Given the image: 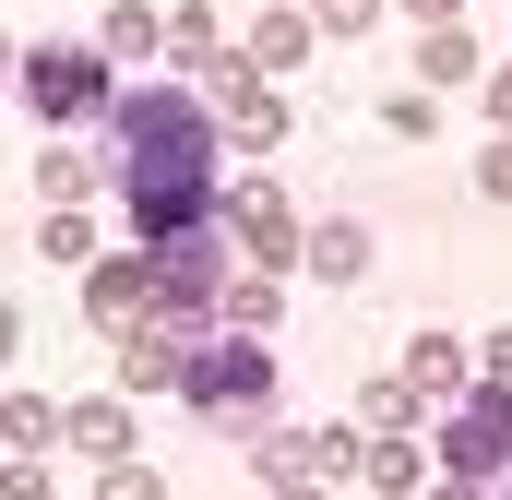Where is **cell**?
Returning <instances> with one entry per match:
<instances>
[{"instance_id":"cell-9","label":"cell","mask_w":512,"mask_h":500,"mask_svg":"<svg viewBox=\"0 0 512 500\" xmlns=\"http://www.w3.org/2000/svg\"><path fill=\"white\" fill-rule=\"evenodd\" d=\"M108 346H120V381H131V393H179V346H191L179 322H155V310H143V322L108 334Z\"/></svg>"},{"instance_id":"cell-14","label":"cell","mask_w":512,"mask_h":500,"mask_svg":"<svg viewBox=\"0 0 512 500\" xmlns=\"http://www.w3.org/2000/svg\"><path fill=\"white\" fill-rule=\"evenodd\" d=\"M48 441H60V405L48 393H12L0 405V453H48Z\"/></svg>"},{"instance_id":"cell-8","label":"cell","mask_w":512,"mask_h":500,"mask_svg":"<svg viewBox=\"0 0 512 500\" xmlns=\"http://www.w3.org/2000/svg\"><path fill=\"white\" fill-rule=\"evenodd\" d=\"M274 131H286V96H274V84H251V72H227V84H215V143L262 155Z\"/></svg>"},{"instance_id":"cell-7","label":"cell","mask_w":512,"mask_h":500,"mask_svg":"<svg viewBox=\"0 0 512 500\" xmlns=\"http://www.w3.org/2000/svg\"><path fill=\"white\" fill-rule=\"evenodd\" d=\"M143 310H155V262H143V250H120V262L84 274V322H96V334H131Z\"/></svg>"},{"instance_id":"cell-28","label":"cell","mask_w":512,"mask_h":500,"mask_svg":"<svg viewBox=\"0 0 512 500\" xmlns=\"http://www.w3.org/2000/svg\"><path fill=\"white\" fill-rule=\"evenodd\" d=\"M0 96H12V48H0Z\"/></svg>"},{"instance_id":"cell-16","label":"cell","mask_w":512,"mask_h":500,"mask_svg":"<svg viewBox=\"0 0 512 500\" xmlns=\"http://www.w3.org/2000/svg\"><path fill=\"white\" fill-rule=\"evenodd\" d=\"M96 48H108V60H155V48H167V24H155V12H143V0H120V12H108V36H96Z\"/></svg>"},{"instance_id":"cell-19","label":"cell","mask_w":512,"mask_h":500,"mask_svg":"<svg viewBox=\"0 0 512 500\" xmlns=\"http://www.w3.org/2000/svg\"><path fill=\"white\" fill-rule=\"evenodd\" d=\"M417 60H429V84H465V72H477V36H465V24H429Z\"/></svg>"},{"instance_id":"cell-23","label":"cell","mask_w":512,"mask_h":500,"mask_svg":"<svg viewBox=\"0 0 512 500\" xmlns=\"http://www.w3.org/2000/svg\"><path fill=\"white\" fill-rule=\"evenodd\" d=\"M382 24V0H322V36H370Z\"/></svg>"},{"instance_id":"cell-10","label":"cell","mask_w":512,"mask_h":500,"mask_svg":"<svg viewBox=\"0 0 512 500\" xmlns=\"http://www.w3.org/2000/svg\"><path fill=\"white\" fill-rule=\"evenodd\" d=\"M405 381H417V405H453V393L477 381V346H453V334H417V346H405Z\"/></svg>"},{"instance_id":"cell-20","label":"cell","mask_w":512,"mask_h":500,"mask_svg":"<svg viewBox=\"0 0 512 500\" xmlns=\"http://www.w3.org/2000/svg\"><path fill=\"white\" fill-rule=\"evenodd\" d=\"M36 179H48V203H84V191H96V179H108V167H96V155H72V143H60V155H48V167H36Z\"/></svg>"},{"instance_id":"cell-22","label":"cell","mask_w":512,"mask_h":500,"mask_svg":"<svg viewBox=\"0 0 512 500\" xmlns=\"http://www.w3.org/2000/svg\"><path fill=\"white\" fill-rule=\"evenodd\" d=\"M477 191H489V203H512V131H489V155H477Z\"/></svg>"},{"instance_id":"cell-18","label":"cell","mask_w":512,"mask_h":500,"mask_svg":"<svg viewBox=\"0 0 512 500\" xmlns=\"http://www.w3.org/2000/svg\"><path fill=\"white\" fill-rule=\"evenodd\" d=\"M215 322H239V334H262V322H274V274H239V286H227V298H215Z\"/></svg>"},{"instance_id":"cell-1","label":"cell","mask_w":512,"mask_h":500,"mask_svg":"<svg viewBox=\"0 0 512 500\" xmlns=\"http://www.w3.org/2000/svg\"><path fill=\"white\" fill-rule=\"evenodd\" d=\"M108 120H120V203L143 239H179V227H203L215 215V191H227V143H215V108L203 96H179V84H131L108 96Z\"/></svg>"},{"instance_id":"cell-26","label":"cell","mask_w":512,"mask_h":500,"mask_svg":"<svg viewBox=\"0 0 512 500\" xmlns=\"http://www.w3.org/2000/svg\"><path fill=\"white\" fill-rule=\"evenodd\" d=\"M405 12H417V24H453V12H465V0H405Z\"/></svg>"},{"instance_id":"cell-13","label":"cell","mask_w":512,"mask_h":500,"mask_svg":"<svg viewBox=\"0 0 512 500\" xmlns=\"http://www.w3.org/2000/svg\"><path fill=\"white\" fill-rule=\"evenodd\" d=\"M239 60H251V72H298V60H310V12H262Z\"/></svg>"},{"instance_id":"cell-17","label":"cell","mask_w":512,"mask_h":500,"mask_svg":"<svg viewBox=\"0 0 512 500\" xmlns=\"http://www.w3.org/2000/svg\"><path fill=\"white\" fill-rule=\"evenodd\" d=\"M36 250H48V262H84V250H96V215H84V203H48Z\"/></svg>"},{"instance_id":"cell-6","label":"cell","mask_w":512,"mask_h":500,"mask_svg":"<svg viewBox=\"0 0 512 500\" xmlns=\"http://www.w3.org/2000/svg\"><path fill=\"white\" fill-rule=\"evenodd\" d=\"M358 465V429H262V489H334Z\"/></svg>"},{"instance_id":"cell-12","label":"cell","mask_w":512,"mask_h":500,"mask_svg":"<svg viewBox=\"0 0 512 500\" xmlns=\"http://www.w3.org/2000/svg\"><path fill=\"white\" fill-rule=\"evenodd\" d=\"M298 262H322V286H358V274H370V227H358V215H334V227H310V239H298Z\"/></svg>"},{"instance_id":"cell-4","label":"cell","mask_w":512,"mask_h":500,"mask_svg":"<svg viewBox=\"0 0 512 500\" xmlns=\"http://www.w3.org/2000/svg\"><path fill=\"white\" fill-rule=\"evenodd\" d=\"M12 84L36 96V120H108V48H36V60H12Z\"/></svg>"},{"instance_id":"cell-11","label":"cell","mask_w":512,"mask_h":500,"mask_svg":"<svg viewBox=\"0 0 512 500\" xmlns=\"http://www.w3.org/2000/svg\"><path fill=\"white\" fill-rule=\"evenodd\" d=\"M167 60H179V72H191L203 96H215L227 72H251V60H227V36H215V12H179V24H167Z\"/></svg>"},{"instance_id":"cell-15","label":"cell","mask_w":512,"mask_h":500,"mask_svg":"<svg viewBox=\"0 0 512 500\" xmlns=\"http://www.w3.org/2000/svg\"><path fill=\"white\" fill-rule=\"evenodd\" d=\"M60 441H84V453H131V417H120V405H60Z\"/></svg>"},{"instance_id":"cell-2","label":"cell","mask_w":512,"mask_h":500,"mask_svg":"<svg viewBox=\"0 0 512 500\" xmlns=\"http://www.w3.org/2000/svg\"><path fill=\"white\" fill-rule=\"evenodd\" d=\"M179 393H191V417H215V429H251L262 405H274V358H262V334H239V322L191 334V346H179Z\"/></svg>"},{"instance_id":"cell-21","label":"cell","mask_w":512,"mask_h":500,"mask_svg":"<svg viewBox=\"0 0 512 500\" xmlns=\"http://www.w3.org/2000/svg\"><path fill=\"white\" fill-rule=\"evenodd\" d=\"M370 429H417V381H405V370H393L382 393H370Z\"/></svg>"},{"instance_id":"cell-3","label":"cell","mask_w":512,"mask_h":500,"mask_svg":"<svg viewBox=\"0 0 512 500\" xmlns=\"http://www.w3.org/2000/svg\"><path fill=\"white\" fill-rule=\"evenodd\" d=\"M441 465L453 477H512V381H465L453 393V417H441Z\"/></svg>"},{"instance_id":"cell-5","label":"cell","mask_w":512,"mask_h":500,"mask_svg":"<svg viewBox=\"0 0 512 500\" xmlns=\"http://www.w3.org/2000/svg\"><path fill=\"white\" fill-rule=\"evenodd\" d=\"M215 227H227L239 262H262V274H274V262H298V215H286V191H274V179H227V191H215Z\"/></svg>"},{"instance_id":"cell-27","label":"cell","mask_w":512,"mask_h":500,"mask_svg":"<svg viewBox=\"0 0 512 500\" xmlns=\"http://www.w3.org/2000/svg\"><path fill=\"white\" fill-rule=\"evenodd\" d=\"M12 346H24V310H12V298H0V358H12Z\"/></svg>"},{"instance_id":"cell-25","label":"cell","mask_w":512,"mask_h":500,"mask_svg":"<svg viewBox=\"0 0 512 500\" xmlns=\"http://www.w3.org/2000/svg\"><path fill=\"white\" fill-rule=\"evenodd\" d=\"M477 370H489V381H512V322L489 334V346H477Z\"/></svg>"},{"instance_id":"cell-24","label":"cell","mask_w":512,"mask_h":500,"mask_svg":"<svg viewBox=\"0 0 512 500\" xmlns=\"http://www.w3.org/2000/svg\"><path fill=\"white\" fill-rule=\"evenodd\" d=\"M477 96H489V131H512V60H501V72H477Z\"/></svg>"}]
</instances>
